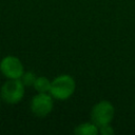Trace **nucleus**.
<instances>
[{
    "instance_id": "39448f33",
    "label": "nucleus",
    "mask_w": 135,
    "mask_h": 135,
    "mask_svg": "<svg viewBox=\"0 0 135 135\" xmlns=\"http://www.w3.org/2000/svg\"><path fill=\"white\" fill-rule=\"evenodd\" d=\"M53 96L46 93H38L31 102L32 112L38 117H44L53 110Z\"/></svg>"
},
{
    "instance_id": "0eeeda50",
    "label": "nucleus",
    "mask_w": 135,
    "mask_h": 135,
    "mask_svg": "<svg viewBox=\"0 0 135 135\" xmlns=\"http://www.w3.org/2000/svg\"><path fill=\"white\" fill-rule=\"evenodd\" d=\"M51 82L47 78L41 76V77H37L35 82H34V89L38 92V93H46L50 92L51 89Z\"/></svg>"
},
{
    "instance_id": "f03ea898",
    "label": "nucleus",
    "mask_w": 135,
    "mask_h": 135,
    "mask_svg": "<svg viewBox=\"0 0 135 135\" xmlns=\"http://www.w3.org/2000/svg\"><path fill=\"white\" fill-rule=\"evenodd\" d=\"M24 96V84L19 79H9L1 88L2 99L9 104L18 103Z\"/></svg>"
},
{
    "instance_id": "f257e3e1",
    "label": "nucleus",
    "mask_w": 135,
    "mask_h": 135,
    "mask_svg": "<svg viewBox=\"0 0 135 135\" xmlns=\"http://www.w3.org/2000/svg\"><path fill=\"white\" fill-rule=\"evenodd\" d=\"M75 80L70 75H60L51 82L50 93L55 99L64 100L71 97L75 91Z\"/></svg>"
},
{
    "instance_id": "1a4fd4ad",
    "label": "nucleus",
    "mask_w": 135,
    "mask_h": 135,
    "mask_svg": "<svg viewBox=\"0 0 135 135\" xmlns=\"http://www.w3.org/2000/svg\"><path fill=\"white\" fill-rule=\"evenodd\" d=\"M99 133L101 135H111L114 133V130L112 129V127L109 123V124H104V126L99 127Z\"/></svg>"
},
{
    "instance_id": "6e6552de",
    "label": "nucleus",
    "mask_w": 135,
    "mask_h": 135,
    "mask_svg": "<svg viewBox=\"0 0 135 135\" xmlns=\"http://www.w3.org/2000/svg\"><path fill=\"white\" fill-rule=\"evenodd\" d=\"M36 75L32 72H26L23 73V75L20 77V80L22 81V83L24 84V86H31L34 85V82L36 80Z\"/></svg>"
},
{
    "instance_id": "423d86ee",
    "label": "nucleus",
    "mask_w": 135,
    "mask_h": 135,
    "mask_svg": "<svg viewBox=\"0 0 135 135\" xmlns=\"http://www.w3.org/2000/svg\"><path fill=\"white\" fill-rule=\"evenodd\" d=\"M74 133L76 135H97L99 129L94 122H84L77 126Z\"/></svg>"
},
{
    "instance_id": "7ed1b4c3",
    "label": "nucleus",
    "mask_w": 135,
    "mask_h": 135,
    "mask_svg": "<svg viewBox=\"0 0 135 135\" xmlns=\"http://www.w3.org/2000/svg\"><path fill=\"white\" fill-rule=\"evenodd\" d=\"M114 107L111 102L102 100L96 103L91 112L92 122H94L97 127H101L104 124H109L114 117Z\"/></svg>"
},
{
    "instance_id": "20e7f679",
    "label": "nucleus",
    "mask_w": 135,
    "mask_h": 135,
    "mask_svg": "<svg viewBox=\"0 0 135 135\" xmlns=\"http://www.w3.org/2000/svg\"><path fill=\"white\" fill-rule=\"evenodd\" d=\"M0 70L2 74L8 79H19L24 73L23 64L19 58L15 56L4 57L0 62Z\"/></svg>"
}]
</instances>
